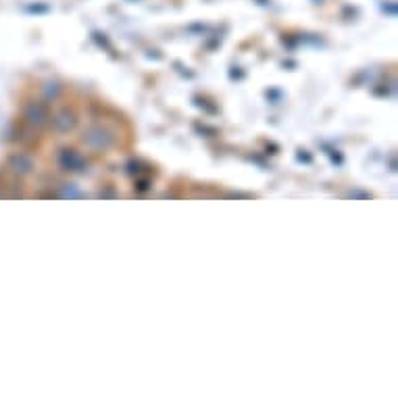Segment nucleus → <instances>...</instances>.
I'll return each instance as SVG.
<instances>
[{
	"label": "nucleus",
	"mask_w": 398,
	"mask_h": 398,
	"mask_svg": "<svg viewBox=\"0 0 398 398\" xmlns=\"http://www.w3.org/2000/svg\"><path fill=\"white\" fill-rule=\"evenodd\" d=\"M113 142H115V136L107 127H103V125H90L84 132V144H88V146H92L96 150H105Z\"/></svg>",
	"instance_id": "f257e3e1"
},
{
	"label": "nucleus",
	"mask_w": 398,
	"mask_h": 398,
	"mask_svg": "<svg viewBox=\"0 0 398 398\" xmlns=\"http://www.w3.org/2000/svg\"><path fill=\"white\" fill-rule=\"evenodd\" d=\"M59 163H61V167L63 169H67V171H82V167H84V156L82 154H77L75 150H61L59 152Z\"/></svg>",
	"instance_id": "f03ea898"
},
{
	"label": "nucleus",
	"mask_w": 398,
	"mask_h": 398,
	"mask_svg": "<svg viewBox=\"0 0 398 398\" xmlns=\"http://www.w3.org/2000/svg\"><path fill=\"white\" fill-rule=\"evenodd\" d=\"M75 123H77V115H75V111H73V109H69V107H65L63 111H59V113H56V117L52 119L54 129H56V132H61V134H65V132L73 129V127H75Z\"/></svg>",
	"instance_id": "7ed1b4c3"
},
{
	"label": "nucleus",
	"mask_w": 398,
	"mask_h": 398,
	"mask_svg": "<svg viewBox=\"0 0 398 398\" xmlns=\"http://www.w3.org/2000/svg\"><path fill=\"white\" fill-rule=\"evenodd\" d=\"M11 165H13V169H15V171H21V174H30V171L34 169V161H32V156H28V154H23V152L15 154V156L11 158Z\"/></svg>",
	"instance_id": "20e7f679"
},
{
	"label": "nucleus",
	"mask_w": 398,
	"mask_h": 398,
	"mask_svg": "<svg viewBox=\"0 0 398 398\" xmlns=\"http://www.w3.org/2000/svg\"><path fill=\"white\" fill-rule=\"evenodd\" d=\"M25 117H28V121L32 123V125H42V121H44V109H42V105H30L28 107V111H25Z\"/></svg>",
	"instance_id": "39448f33"
}]
</instances>
